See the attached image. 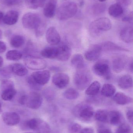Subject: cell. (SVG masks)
Segmentation results:
<instances>
[{"mask_svg": "<svg viewBox=\"0 0 133 133\" xmlns=\"http://www.w3.org/2000/svg\"><path fill=\"white\" fill-rule=\"evenodd\" d=\"M122 21L126 22H132L133 21V13L132 12H130L126 15L122 19Z\"/></svg>", "mask_w": 133, "mask_h": 133, "instance_id": "obj_43", "label": "cell"}, {"mask_svg": "<svg viewBox=\"0 0 133 133\" xmlns=\"http://www.w3.org/2000/svg\"><path fill=\"white\" fill-rule=\"evenodd\" d=\"M97 133H112L111 130L105 127H100L98 130Z\"/></svg>", "mask_w": 133, "mask_h": 133, "instance_id": "obj_46", "label": "cell"}, {"mask_svg": "<svg viewBox=\"0 0 133 133\" xmlns=\"http://www.w3.org/2000/svg\"><path fill=\"white\" fill-rule=\"evenodd\" d=\"M23 127L25 129L32 130L36 133H50L51 131L49 125L45 121L37 118L25 121Z\"/></svg>", "mask_w": 133, "mask_h": 133, "instance_id": "obj_5", "label": "cell"}, {"mask_svg": "<svg viewBox=\"0 0 133 133\" xmlns=\"http://www.w3.org/2000/svg\"><path fill=\"white\" fill-rule=\"evenodd\" d=\"M129 58L124 56H118L113 59L112 62V69L116 73L122 72L125 67Z\"/></svg>", "mask_w": 133, "mask_h": 133, "instance_id": "obj_16", "label": "cell"}, {"mask_svg": "<svg viewBox=\"0 0 133 133\" xmlns=\"http://www.w3.org/2000/svg\"><path fill=\"white\" fill-rule=\"evenodd\" d=\"M11 67L10 66H6L0 70V75L5 78H8L10 77L11 74L12 73Z\"/></svg>", "mask_w": 133, "mask_h": 133, "instance_id": "obj_42", "label": "cell"}, {"mask_svg": "<svg viewBox=\"0 0 133 133\" xmlns=\"http://www.w3.org/2000/svg\"><path fill=\"white\" fill-rule=\"evenodd\" d=\"M47 0H26V3L28 8L31 9H37L44 6Z\"/></svg>", "mask_w": 133, "mask_h": 133, "instance_id": "obj_34", "label": "cell"}, {"mask_svg": "<svg viewBox=\"0 0 133 133\" xmlns=\"http://www.w3.org/2000/svg\"><path fill=\"white\" fill-rule=\"evenodd\" d=\"M6 49L7 47L5 44L4 42L0 41V54L5 52Z\"/></svg>", "mask_w": 133, "mask_h": 133, "instance_id": "obj_47", "label": "cell"}, {"mask_svg": "<svg viewBox=\"0 0 133 133\" xmlns=\"http://www.w3.org/2000/svg\"><path fill=\"white\" fill-rule=\"evenodd\" d=\"M25 42V38L21 35H14L10 39V44L12 47L15 48L21 47L23 46Z\"/></svg>", "mask_w": 133, "mask_h": 133, "instance_id": "obj_32", "label": "cell"}, {"mask_svg": "<svg viewBox=\"0 0 133 133\" xmlns=\"http://www.w3.org/2000/svg\"><path fill=\"white\" fill-rule=\"evenodd\" d=\"M44 95L47 100H52L55 97V91L52 88H48L44 91Z\"/></svg>", "mask_w": 133, "mask_h": 133, "instance_id": "obj_38", "label": "cell"}, {"mask_svg": "<svg viewBox=\"0 0 133 133\" xmlns=\"http://www.w3.org/2000/svg\"><path fill=\"white\" fill-rule=\"evenodd\" d=\"M126 116L128 120L131 123L133 122V112L132 109H129L126 112Z\"/></svg>", "mask_w": 133, "mask_h": 133, "instance_id": "obj_44", "label": "cell"}, {"mask_svg": "<svg viewBox=\"0 0 133 133\" xmlns=\"http://www.w3.org/2000/svg\"><path fill=\"white\" fill-rule=\"evenodd\" d=\"M56 5V0H49L44 5L43 14L45 16L48 18H53L55 15Z\"/></svg>", "mask_w": 133, "mask_h": 133, "instance_id": "obj_18", "label": "cell"}, {"mask_svg": "<svg viewBox=\"0 0 133 133\" xmlns=\"http://www.w3.org/2000/svg\"><path fill=\"white\" fill-rule=\"evenodd\" d=\"M23 0H2V4L6 6H16L20 5L22 2Z\"/></svg>", "mask_w": 133, "mask_h": 133, "instance_id": "obj_40", "label": "cell"}, {"mask_svg": "<svg viewBox=\"0 0 133 133\" xmlns=\"http://www.w3.org/2000/svg\"><path fill=\"white\" fill-rule=\"evenodd\" d=\"M112 24L109 19L105 17L100 18L92 22L90 25L91 34L93 36H98L103 32L110 30Z\"/></svg>", "mask_w": 133, "mask_h": 133, "instance_id": "obj_3", "label": "cell"}, {"mask_svg": "<svg viewBox=\"0 0 133 133\" xmlns=\"http://www.w3.org/2000/svg\"><path fill=\"white\" fill-rule=\"evenodd\" d=\"M122 119V116L118 111L113 110L109 112L108 123L113 125L120 124Z\"/></svg>", "mask_w": 133, "mask_h": 133, "instance_id": "obj_30", "label": "cell"}, {"mask_svg": "<svg viewBox=\"0 0 133 133\" xmlns=\"http://www.w3.org/2000/svg\"><path fill=\"white\" fill-rule=\"evenodd\" d=\"M118 84L120 88L124 90L132 88L133 87L132 77L129 74L123 75L119 79Z\"/></svg>", "mask_w": 133, "mask_h": 133, "instance_id": "obj_23", "label": "cell"}, {"mask_svg": "<svg viewBox=\"0 0 133 133\" xmlns=\"http://www.w3.org/2000/svg\"><path fill=\"white\" fill-rule=\"evenodd\" d=\"M102 51L101 45L93 44L91 45L85 52L84 58L89 61H97L100 56Z\"/></svg>", "mask_w": 133, "mask_h": 133, "instance_id": "obj_11", "label": "cell"}, {"mask_svg": "<svg viewBox=\"0 0 133 133\" xmlns=\"http://www.w3.org/2000/svg\"><path fill=\"white\" fill-rule=\"evenodd\" d=\"M33 133L31 132H27V133Z\"/></svg>", "mask_w": 133, "mask_h": 133, "instance_id": "obj_55", "label": "cell"}, {"mask_svg": "<svg viewBox=\"0 0 133 133\" xmlns=\"http://www.w3.org/2000/svg\"><path fill=\"white\" fill-rule=\"evenodd\" d=\"M43 22L39 15L33 12L26 13L22 19V23L23 27L29 29L35 30Z\"/></svg>", "mask_w": 133, "mask_h": 133, "instance_id": "obj_6", "label": "cell"}, {"mask_svg": "<svg viewBox=\"0 0 133 133\" xmlns=\"http://www.w3.org/2000/svg\"><path fill=\"white\" fill-rule=\"evenodd\" d=\"M101 84L99 81H94L89 85L86 90V94L90 97L96 96L99 93L100 89Z\"/></svg>", "mask_w": 133, "mask_h": 133, "instance_id": "obj_26", "label": "cell"}, {"mask_svg": "<svg viewBox=\"0 0 133 133\" xmlns=\"http://www.w3.org/2000/svg\"><path fill=\"white\" fill-rule=\"evenodd\" d=\"M53 83L58 88L63 89L67 87L69 82L68 75L64 73H58L52 77Z\"/></svg>", "mask_w": 133, "mask_h": 133, "instance_id": "obj_13", "label": "cell"}, {"mask_svg": "<svg viewBox=\"0 0 133 133\" xmlns=\"http://www.w3.org/2000/svg\"><path fill=\"white\" fill-rule=\"evenodd\" d=\"M12 72L19 76H24L28 74L26 67L21 64L16 63L10 65Z\"/></svg>", "mask_w": 133, "mask_h": 133, "instance_id": "obj_28", "label": "cell"}, {"mask_svg": "<svg viewBox=\"0 0 133 133\" xmlns=\"http://www.w3.org/2000/svg\"><path fill=\"white\" fill-rule=\"evenodd\" d=\"M25 65L32 70H41L46 68L47 63L43 59L37 57L27 56L24 59Z\"/></svg>", "mask_w": 133, "mask_h": 133, "instance_id": "obj_9", "label": "cell"}, {"mask_svg": "<svg viewBox=\"0 0 133 133\" xmlns=\"http://www.w3.org/2000/svg\"><path fill=\"white\" fill-rule=\"evenodd\" d=\"M79 133H94V130L92 128H85L81 129Z\"/></svg>", "mask_w": 133, "mask_h": 133, "instance_id": "obj_49", "label": "cell"}, {"mask_svg": "<svg viewBox=\"0 0 133 133\" xmlns=\"http://www.w3.org/2000/svg\"><path fill=\"white\" fill-rule=\"evenodd\" d=\"M109 13L111 16L114 18H118L123 14V7L118 3L111 5L109 8Z\"/></svg>", "mask_w": 133, "mask_h": 133, "instance_id": "obj_27", "label": "cell"}, {"mask_svg": "<svg viewBox=\"0 0 133 133\" xmlns=\"http://www.w3.org/2000/svg\"><path fill=\"white\" fill-rule=\"evenodd\" d=\"M4 14L2 11H0V23L3 22V18H4Z\"/></svg>", "mask_w": 133, "mask_h": 133, "instance_id": "obj_50", "label": "cell"}, {"mask_svg": "<svg viewBox=\"0 0 133 133\" xmlns=\"http://www.w3.org/2000/svg\"><path fill=\"white\" fill-rule=\"evenodd\" d=\"M71 63L72 65L77 70L85 68V62L83 57L80 54L74 55L71 59Z\"/></svg>", "mask_w": 133, "mask_h": 133, "instance_id": "obj_25", "label": "cell"}, {"mask_svg": "<svg viewBox=\"0 0 133 133\" xmlns=\"http://www.w3.org/2000/svg\"><path fill=\"white\" fill-rule=\"evenodd\" d=\"M93 70L96 75L105 79H110L111 77V68L108 62L106 60L98 61L93 66Z\"/></svg>", "mask_w": 133, "mask_h": 133, "instance_id": "obj_8", "label": "cell"}, {"mask_svg": "<svg viewBox=\"0 0 133 133\" xmlns=\"http://www.w3.org/2000/svg\"><path fill=\"white\" fill-rule=\"evenodd\" d=\"M78 9L75 2L68 1L62 4L57 9V17L60 20H66L74 16Z\"/></svg>", "mask_w": 133, "mask_h": 133, "instance_id": "obj_2", "label": "cell"}, {"mask_svg": "<svg viewBox=\"0 0 133 133\" xmlns=\"http://www.w3.org/2000/svg\"><path fill=\"white\" fill-rule=\"evenodd\" d=\"M102 50L105 51H122L129 52L126 48L122 47L118 44L111 41H106L101 45Z\"/></svg>", "mask_w": 133, "mask_h": 133, "instance_id": "obj_20", "label": "cell"}, {"mask_svg": "<svg viewBox=\"0 0 133 133\" xmlns=\"http://www.w3.org/2000/svg\"><path fill=\"white\" fill-rule=\"evenodd\" d=\"M4 63V61H3V58L2 57L0 56V67L2 66Z\"/></svg>", "mask_w": 133, "mask_h": 133, "instance_id": "obj_51", "label": "cell"}, {"mask_svg": "<svg viewBox=\"0 0 133 133\" xmlns=\"http://www.w3.org/2000/svg\"><path fill=\"white\" fill-rule=\"evenodd\" d=\"M22 53L16 50L9 51L5 55L6 59L11 61H18L22 58Z\"/></svg>", "mask_w": 133, "mask_h": 133, "instance_id": "obj_33", "label": "cell"}, {"mask_svg": "<svg viewBox=\"0 0 133 133\" xmlns=\"http://www.w3.org/2000/svg\"><path fill=\"white\" fill-rule=\"evenodd\" d=\"M126 67H127L128 70L130 72H133V59L132 58H129L128 63L126 65Z\"/></svg>", "mask_w": 133, "mask_h": 133, "instance_id": "obj_48", "label": "cell"}, {"mask_svg": "<svg viewBox=\"0 0 133 133\" xmlns=\"http://www.w3.org/2000/svg\"><path fill=\"white\" fill-rule=\"evenodd\" d=\"M2 32L1 29H0V39H2Z\"/></svg>", "mask_w": 133, "mask_h": 133, "instance_id": "obj_52", "label": "cell"}, {"mask_svg": "<svg viewBox=\"0 0 133 133\" xmlns=\"http://www.w3.org/2000/svg\"><path fill=\"white\" fill-rule=\"evenodd\" d=\"M75 117L83 121H90L94 116V112L92 106L85 102L80 103L75 106L73 111Z\"/></svg>", "mask_w": 133, "mask_h": 133, "instance_id": "obj_4", "label": "cell"}, {"mask_svg": "<svg viewBox=\"0 0 133 133\" xmlns=\"http://www.w3.org/2000/svg\"><path fill=\"white\" fill-rule=\"evenodd\" d=\"M131 129L128 124L125 123L120 124L117 129L116 133H130Z\"/></svg>", "mask_w": 133, "mask_h": 133, "instance_id": "obj_37", "label": "cell"}, {"mask_svg": "<svg viewBox=\"0 0 133 133\" xmlns=\"http://www.w3.org/2000/svg\"><path fill=\"white\" fill-rule=\"evenodd\" d=\"M2 119L7 125L13 126L19 123L20 118L19 115L14 112H8L2 114Z\"/></svg>", "mask_w": 133, "mask_h": 133, "instance_id": "obj_15", "label": "cell"}, {"mask_svg": "<svg viewBox=\"0 0 133 133\" xmlns=\"http://www.w3.org/2000/svg\"><path fill=\"white\" fill-rule=\"evenodd\" d=\"M98 1L100 2H104L106 0H98Z\"/></svg>", "mask_w": 133, "mask_h": 133, "instance_id": "obj_54", "label": "cell"}, {"mask_svg": "<svg viewBox=\"0 0 133 133\" xmlns=\"http://www.w3.org/2000/svg\"><path fill=\"white\" fill-rule=\"evenodd\" d=\"M109 112L105 110L100 109L94 113V118L96 120L101 122L108 123Z\"/></svg>", "mask_w": 133, "mask_h": 133, "instance_id": "obj_31", "label": "cell"}, {"mask_svg": "<svg viewBox=\"0 0 133 133\" xmlns=\"http://www.w3.org/2000/svg\"><path fill=\"white\" fill-rule=\"evenodd\" d=\"M106 8V5L104 3H96L91 7V11L93 15H98L104 12Z\"/></svg>", "mask_w": 133, "mask_h": 133, "instance_id": "obj_36", "label": "cell"}, {"mask_svg": "<svg viewBox=\"0 0 133 133\" xmlns=\"http://www.w3.org/2000/svg\"><path fill=\"white\" fill-rule=\"evenodd\" d=\"M113 100L116 104L120 105H125L132 103L133 99L122 92H118L114 95Z\"/></svg>", "mask_w": 133, "mask_h": 133, "instance_id": "obj_22", "label": "cell"}, {"mask_svg": "<svg viewBox=\"0 0 133 133\" xmlns=\"http://www.w3.org/2000/svg\"><path fill=\"white\" fill-rule=\"evenodd\" d=\"M116 91L115 87L111 84L107 83L102 87L101 94L106 97H111L114 96Z\"/></svg>", "mask_w": 133, "mask_h": 133, "instance_id": "obj_29", "label": "cell"}, {"mask_svg": "<svg viewBox=\"0 0 133 133\" xmlns=\"http://www.w3.org/2000/svg\"><path fill=\"white\" fill-rule=\"evenodd\" d=\"M92 80L90 72L84 68L77 70L73 77V83L78 90H84L90 84Z\"/></svg>", "mask_w": 133, "mask_h": 133, "instance_id": "obj_1", "label": "cell"}, {"mask_svg": "<svg viewBox=\"0 0 133 133\" xmlns=\"http://www.w3.org/2000/svg\"><path fill=\"white\" fill-rule=\"evenodd\" d=\"M43 102L41 95L37 92H32L26 95L25 105L28 108L33 109H39Z\"/></svg>", "mask_w": 133, "mask_h": 133, "instance_id": "obj_10", "label": "cell"}, {"mask_svg": "<svg viewBox=\"0 0 133 133\" xmlns=\"http://www.w3.org/2000/svg\"><path fill=\"white\" fill-rule=\"evenodd\" d=\"M41 55L42 57L48 59H56L58 55V48L47 47L41 51Z\"/></svg>", "mask_w": 133, "mask_h": 133, "instance_id": "obj_24", "label": "cell"}, {"mask_svg": "<svg viewBox=\"0 0 133 133\" xmlns=\"http://www.w3.org/2000/svg\"><path fill=\"white\" fill-rule=\"evenodd\" d=\"M27 82L28 84L32 89L36 90H39L41 89V86L36 83L32 78L31 76H29L27 79Z\"/></svg>", "mask_w": 133, "mask_h": 133, "instance_id": "obj_39", "label": "cell"}, {"mask_svg": "<svg viewBox=\"0 0 133 133\" xmlns=\"http://www.w3.org/2000/svg\"><path fill=\"white\" fill-rule=\"evenodd\" d=\"M63 95L66 99L73 100L78 98L79 96V94L76 89L71 88L65 91L63 93Z\"/></svg>", "mask_w": 133, "mask_h": 133, "instance_id": "obj_35", "label": "cell"}, {"mask_svg": "<svg viewBox=\"0 0 133 133\" xmlns=\"http://www.w3.org/2000/svg\"><path fill=\"white\" fill-rule=\"evenodd\" d=\"M121 39L126 43H131L133 41L132 26H128L123 28L120 31Z\"/></svg>", "mask_w": 133, "mask_h": 133, "instance_id": "obj_21", "label": "cell"}, {"mask_svg": "<svg viewBox=\"0 0 133 133\" xmlns=\"http://www.w3.org/2000/svg\"><path fill=\"white\" fill-rule=\"evenodd\" d=\"M46 39L48 43L52 45H57L61 41L60 34L54 26H51L48 29L46 32Z\"/></svg>", "mask_w": 133, "mask_h": 133, "instance_id": "obj_14", "label": "cell"}, {"mask_svg": "<svg viewBox=\"0 0 133 133\" xmlns=\"http://www.w3.org/2000/svg\"><path fill=\"white\" fill-rule=\"evenodd\" d=\"M82 129V127L79 124L77 123L71 124L69 128V133H79Z\"/></svg>", "mask_w": 133, "mask_h": 133, "instance_id": "obj_41", "label": "cell"}, {"mask_svg": "<svg viewBox=\"0 0 133 133\" xmlns=\"http://www.w3.org/2000/svg\"><path fill=\"white\" fill-rule=\"evenodd\" d=\"M1 98L5 101L12 100L16 94L15 84L13 81L8 79H4L2 81L1 85Z\"/></svg>", "mask_w": 133, "mask_h": 133, "instance_id": "obj_7", "label": "cell"}, {"mask_svg": "<svg viewBox=\"0 0 133 133\" xmlns=\"http://www.w3.org/2000/svg\"><path fill=\"white\" fill-rule=\"evenodd\" d=\"M117 3L121 4L122 6H128L130 4L131 0H116Z\"/></svg>", "mask_w": 133, "mask_h": 133, "instance_id": "obj_45", "label": "cell"}, {"mask_svg": "<svg viewBox=\"0 0 133 133\" xmlns=\"http://www.w3.org/2000/svg\"><path fill=\"white\" fill-rule=\"evenodd\" d=\"M19 18V13L15 10L8 11L4 15L3 22L8 25H12L18 22Z\"/></svg>", "mask_w": 133, "mask_h": 133, "instance_id": "obj_19", "label": "cell"}, {"mask_svg": "<svg viewBox=\"0 0 133 133\" xmlns=\"http://www.w3.org/2000/svg\"><path fill=\"white\" fill-rule=\"evenodd\" d=\"M58 55L56 59L61 61H68L72 54V50L69 45L62 44L58 47Z\"/></svg>", "mask_w": 133, "mask_h": 133, "instance_id": "obj_17", "label": "cell"}, {"mask_svg": "<svg viewBox=\"0 0 133 133\" xmlns=\"http://www.w3.org/2000/svg\"><path fill=\"white\" fill-rule=\"evenodd\" d=\"M35 82L40 86L47 84L50 78V72L48 70H40L36 71L31 75Z\"/></svg>", "mask_w": 133, "mask_h": 133, "instance_id": "obj_12", "label": "cell"}, {"mask_svg": "<svg viewBox=\"0 0 133 133\" xmlns=\"http://www.w3.org/2000/svg\"><path fill=\"white\" fill-rule=\"evenodd\" d=\"M2 111V108L1 104V103H0V113Z\"/></svg>", "mask_w": 133, "mask_h": 133, "instance_id": "obj_53", "label": "cell"}]
</instances>
